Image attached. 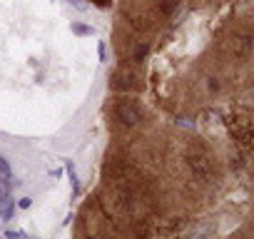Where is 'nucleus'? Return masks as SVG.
Segmentation results:
<instances>
[{"instance_id": "obj_1", "label": "nucleus", "mask_w": 254, "mask_h": 239, "mask_svg": "<svg viewBox=\"0 0 254 239\" xmlns=\"http://www.w3.org/2000/svg\"><path fill=\"white\" fill-rule=\"evenodd\" d=\"M190 167L194 170V175H197V177H207V175L212 172L209 155H207L204 150H194V152L190 155Z\"/></svg>"}, {"instance_id": "obj_2", "label": "nucleus", "mask_w": 254, "mask_h": 239, "mask_svg": "<svg viewBox=\"0 0 254 239\" xmlns=\"http://www.w3.org/2000/svg\"><path fill=\"white\" fill-rule=\"evenodd\" d=\"M117 120H120V125H125V127H135L140 122V110L135 105H120L117 107Z\"/></svg>"}, {"instance_id": "obj_3", "label": "nucleus", "mask_w": 254, "mask_h": 239, "mask_svg": "<svg viewBox=\"0 0 254 239\" xmlns=\"http://www.w3.org/2000/svg\"><path fill=\"white\" fill-rule=\"evenodd\" d=\"M234 53L237 55H242V58H247L249 53H252V35H239V38H234Z\"/></svg>"}, {"instance_id": "obj_4", "label": "nucleus", "mask_w": 254, "mask_h": 239, "mask_svg": "<svg viewBox=\"0 0 254 239\" xmlns=\"http://www.w3.org/2000/svg\"><path fill=\"white\" fill-rule=\"evenodd\" d=\"M65 172L70 177V184H72V199L80 194V179H77V172H75V165L70 160H65Z\"/></svg>"}, {"instance_id": "obj_5", "label": "nucleus", "mask_w": 254, "mask_h": 239, "mask_svg": "<svg viewBox=\"0 0 254 239\" xmlns=\"http://www.w3.org/2000/svg\"><path fill=\"white\" fill-rule=\"evenodd\" d=\"M0 179H3L8 187L13 184V170H10V165H8L5 157H0Z\"/></svg>"}, {"instance_id": "obj_6", "label": "nucleus", "mask_w": 254, "mask_h": 239, "mask_svg": "<svg viewBox=\"0 0 254 239\" xmlns=\"http://www.w3.org/2000/svg\"><path fill=\"white\" fill-rule=\"evenodd\" d=\"M72 33L75 35H95V28H90L85 23H72Z\"/></svg>"}, {"instance_id": "obj_7", "label": "nucleus", "mask_w": 254, "mask_h": 239, "mask_svg": "<svg viewBox=\"0 0 254 239\" xmlns=\"http://www.w3.org/2000/svg\"><path fill=\"white\" fill-rule=\"evenodd\" d=\"M3 237H8V239H25L28 234H25L23 229H5V232H3Z\"/></svg>"}, {"instance_id": "obj_8", "label": "nucleus", "mask_w": 254, "mask_h": 239, "mask_svg": "<svg viewBox=\"0 0 254 239\" xmlns=\"http://www.w3.org/2000/svg\"><path fill=\"white\" fill-rule=\"evenodd\" d=\"M5 199H10V187L0 179V202H5Z\"/></svg>"}, {"instance_id": "obj_9", "label": "nucleus", "mask_w": 254, "mask_h": 239, "mask_svg": "<svg viewBox=\"0 0 254 239\" xmlns=\"http://www.w3.org/2000/svg\"><path fill=\"white\" fill-rule=\"evenodd\" d=\"M232 167H234V170L244 167V157H242L239 152H232Z\"/></svg>"}, {"instance_id": "obj_10", "label": "nucleus", "mask_w": 254, "mask_h": 239, "mask_svg": "<svg viewBox=\"0 0 254 239\" xmlns=\"http://www.w3.org/2000/svg\"><path fill=\"white\" fill-rule=\"evenodd\" d=\"M147 50H150V48H147V45H140V48H137V50H135V53H132V60H142V58H145V55H147Z\"/></svg>"}, {"instance_id": "obj_11", "label": "nucleus", "mask_w": 254, "mask_h": 239, "mask_svg": "<svg viewBox=\"0 0 254 239\" xmlns=\"http://www.w3.org/2000/svg\"><path fill=\"white\" fill-rule=\"evenodd\" d=\"M67 5H72V8H77V10H87V3H82V0H65Z\"/></svg>"}, {"instance_id": "obj_12", "label": "nucleus", "mask_w": 254, "mask_h": 239, "mask_svg": "<svg viewBox=\"0 0 254 239\" xmlns=\"http://www.w3.org/2000/svg\"><path fill=\"white\" fill-rule=\"evenodd\" d=\"M97 55H100V60H107V48H105V43L97 45Z\"/></svg>"}, {"instance_id": "obj_13", "label": "nucleus", "mask_w": 254, "mask_h": 239, "mask_svg": "<svg viewBox=\"0 0 254 239\" xmlns=\"http://www.w3.org/2000/svg\"><path fill=\"white\" fill-rule=\"evenodd\" d=\"M30 204H33V202H30V197H23V199L18 202V207H20V209H28Z\"/></svg>"}]
</instances>
